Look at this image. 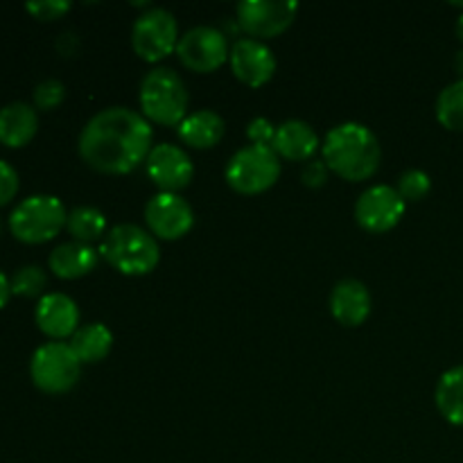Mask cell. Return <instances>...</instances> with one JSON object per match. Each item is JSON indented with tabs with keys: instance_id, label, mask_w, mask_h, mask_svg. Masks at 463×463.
<instances>
[{
	"instance_id": "6da1fadb",
	"label": "cell",
	"mask_w": 463,
	"mask_h": 463,
	"mask_svg": "<svg viewBox=\"0 0 463 463\" xmlns=\"http://www.w3.org/2000/svg\"><path fill=\"white\" fill-rule=\"evenodd\" d=\"M152 127L147 118L125 107L95 113L80 134V156L104 175H127L147 161L152 152Z\"/></svg>"
},
{
	"instance_id": "7a4b0ae2",
	"label": "cell",
	"mask_w": 463,
	"mask_h": 463,
	"mask_svg": "<svg viewBox=\"0 0 463 463\" xmlns=\"http://www.w3.org/2000/svg\"><path fill=\"white\" fill-rule=\"evenodd\" d=\"M383 149L378 136L362 122H342L324 140V163L346 181H366L378 172Z\"/></svg>"
},
{
	"instance_id": "3957f363",
	"label": "cell",
	"mask_w": 463,
	"mask_h": 463,
	"mask_svg": "<svg viewBox=\"0 0 463 463\" xmlns=\"http://www.w3.org/2000/svg\"><path fill=\"white\" fill-rule=\"evenodd\" d=\"M104 260L125 276H145L156 269L161 249L149 231L136 224L113 226L99 247Z\"/></svg>"
},
{
	"instance_id": "277c9868",
	"label": "cell",
	"mask_w": 463,
	"mask_h": 463,
	"mask_svg": "<svg viewBox=\"0 0 463 463\" xmlns=\"http://www.w3.org/2000/svg\"><path fill=\"white\" fill-rule=\"evenodd\" d=\"M188 89L179 72L167 66L152 68L140 81V107L147 120L175 127L188 116Z\"/></svg>"
},
{
	"instance_id": "5b68a950",
	"label": "cell",
	"mask_w": 463,
	"mask_h": 463,
	"mask_svg": "<svg viewBox=\"0 0 463 463\" xmlns=\"http://www.w3.org/2000/svg\"><path fill=\"white\" fill-rule=\"evenodd\" d=\"M66 222L68 213L61 199L52 194H32L12 211L9 231L21 242L41 244L59 235Z\"/></svg>"
},
{
	"instance_id": "8992f818",
	"label": "cell",
	"mask_w": 463,
	"mask_h": 463,
	"mask_svg": "<svg viewBox=\"0 0 463 463\" xmlns=\"http://www.w3.org/2000/svg\"><path fill=\"white\" fill-rule=\"evenodd\" d=\"M280 176V158L271 145H247L231 156L226 184L240 194H260Z\"/></svg>"
},
{
	"instance_id": "52a82bcc",
	"label": "cell",
	"mask_w": 463,
	"mask_h": 463,
	"mask_svg": "<svg viewBox=\"0 0 463 463\" xmlns=\"http://www.w3.org/2000/svg\"><path fill=\"white\" fill-rule=\"evenodd\" d=\"M32 383L43 393H66L81 375V362L72 353L71 344L50 342L36 348L30 362Z\"/></svg>"
},
{
	"instance_id": "ba28073f",
	"label": "cell",
	"mask_w": 463,
	"mask_h": 463,
	"mask_svg": "<svg viewBox=\"0 0 463 463\" xmlns=\"http://www.w3.org/2000/svg\"><path fill=\"white\" fill-rule=\"evenodd\" d=\"M131 45L136 54L149 63H156L167 54L176 52V45H179L176 18L163 7L147 9L136 18L134 30H131Z\"/></svg>"
},
{
	"instance_id": "9c48e42d",
	"label": "cell",
	"mask_w": 463,
	"mask_h": 463,
	"mask_svg": "<svg viewBox=\"0 0 463 463\" xmlns=\"http://www.w3.org/2000/svg\"><path fill=\"white\" fill-rule=\"evenodd\" d=\"M298 14L294 0H242L235 7L240 30L251 39H274L283 34Z\"/></svg>"
},
{
	"instance_id": "30bf717a",
	"label": "cell",
	"mask_w": 463,
	"mask_h": 463,
	"mask_svg": "<svg viewBox=\"0 0 463 463\" xmlns=\"http://www.w3.org/2000/svg\"><path fill=\"white\" fill-rule=\"evenodd\" d=\"M181 63L194 72H211L229 61V41L224 32L211 25H197L185 32L176 45Z\"/></svg>"
},
{
	"instance_id": "8fae6325",
	"label": "cell",
	"mask_w": 463,
	"mask_h": 463,
	"mask_svg": "<svg viewBox=\"0 0 463 463\" xmlns=\"http://www.w3.org/2000/svg\"><path fill=\"white\" fill-rule=\"evenodd\" d=\"M405 199L392 185H371L355 203V220L369 233H387L405 215Z\"/></svg>"
},
{
	"instance_id": "7c38bea8",
	"label": "cell",
	"mask_w": 463,
	"mask_h": 463,
	"mask_svg": "<svg viewBox=\"0 0 463 463\" xmlns=\"http://www.w3.org/2000/svg\"><path fill=\"white\" fill-rule=\"evenodd\" d=\"M145 222L154 238L179 240L193 229L194 211L179 193H158L145 206Z\"/></svg>"
},
{
	"instance_id": "4fadbf2b",
	"label": "cell",
	"mask_w": 463,
	"mask_h": 463,
	"mask_svg": "<svg viewBox=\"0 0 463 463\" xmlns=\"http://www.w3.org/2000/svg\"><path fill=\"white\" fill-rule=\"evenodd\" d=\"M147 175L161 193H179L193 181L194 167L179 145H154L147 156Z\"/></svg>"
},
{
	"instance_id": "5bb4252c",
	"label": "cell",
	"mask_w": 463,
	"mask_h": 463,
	"mask_svg": "<svg viewBox=\"0 0 463 463\" xmlns=\"http://www.w3.org/2000/svg\"><path fill=\"white\" fill-rule=\"evenodd\" d=\"M229 63L233 75L251 89L267 84L276 72L274 52L269 50V45L258 39L235 41L229 54Z\"/></svg>"
},
{
	"instance_id": "9a60e30c",
	"label": "cell",
	"mask_w": 463,
	"mask_h": 463,
	"mask_svg": "<svg viewBox=\"0 0 463 463\" xmlns=\"http://www.w3.org/2000/svg\"><path fill=\"white\" fill-rule=\"evenodd\" d=\"M371 292L362 280L344 279L339 280L330 294V312L342 326L355 328L362 326L371 315Z\"/></svg>"
},
{
	"instance_id": "2e32d148",
	"label": "cell",
	"mask_w": 463,
	"mask_h": 463,
	"mask_svg": "<svg viewBox=\"0 0 463 463\" xmlns=\"http://www.w3.org/2000/svg\"><path fill=\"white\" fill-rule=\"evenodd\" d=\"M36 326L41 328V333L57 339V342L63 337H71V335L77 333V326H80L77 303L66 294H45V297H41L39 306H36Z\"/></svg>"
},
{
	"instance_id": "e0dca14e",
	"label": "cell",
	"mask_w": 463,
	"mask_h": 463,
	"mask_svg": "<svg viewBox=\"0 0 463 463\" xmlns=\"http://www.w3.org/2000/svg\"><path fill=\"white\" fill-rule=\"evenodd\" d=\"M271 149L288 161H306V158L315 156V152L319 149V136L307 122L285 120L283 125L276 127Z\"/></svg>"
},
{
	"instance_id": "ac0fdd59",
	"label": "cell",
	"mask_w": 463,
	"mask_h": 463,
	"mask_svg": "<svg viewBox=\"0 0 463 463\" xmlns=\"http://www.w3.org/2000/svg\"><path fill=\"white\" fill-rule=\"evenodd\" d=\"M98 256L90 244L84 242H66L59 244L52 253H50V269H52L54 276L63 280H75L81 279V276L90 274L98 265Z\"/></svg>"
},
{
	"instance_id": "d6986e66",
	"label": "cell",
	"mask_w": 463,
	"mask_h": 463,
	"mask_svg": "<svg viewBox=\"0 0 463 463\" xmlns=\"http://www.w3.org/2000/svg\"><path fill=\"white\" fill-rule=\"evenodd\" d=\"M39 127V116L25 102H12L0 109V143L7 147H23L30 143Z\"/></svg>"
},
{
	"instance_id": "ffe728a7",
	"label": "cell",
	"mask_w": 463,
	"mask_h": 463,
	"mask_svg": "<svg viewBox=\"0 0 463 463\" xmlns=\"http://www.w3.org/2000/svg\"><path fill=\"white\" fill-rule=\"evenodd\" d=\"M224 129L226 125L220 113L202 109V111H194L184 118V122L179 125V138L194 149H208L220 143Z\"/></svg>"
},
{
	"instance_id": "44dd1931",
	"label": "cell",
	"mask_w": 463,
	"mask_h": 463,
	"mask_svg": "<svg viewBox=\"0 0 463 463\" xmlns=\"http://www.w3.org/2000/svg\"><path fill=\"white\" fill-rule=\"evenodd\" d=\"M113 335L104 324H86L77 328L72 335L71 348L81 364H95L102 362L111 353Z\"/></svg>"
},
{
	"instance_id": "7402d4cb",
	"label": "cell",
	"mask_w": 463,
	"mask_h": 463,
	"mask_svg": "<svg viewBox=\"0 0 463 463\" xmlns=\"http://www.w3.org/2000/svg\"><path fill=\"white\" fill-rule=\"evenodd\" d=\"M434 398L443 419L463 428V366H455L441 375Z\"/></svg>"
},
{
	"instance_id": "603a6c76",
	"label": "cell",
	"mask_w": 463,
	"mask_h": 463,
	"mask_svg": "<svg viewBox=\"0 0 463 463\" xmlns=\"http://www.w3.org/2000/svg\"><path fill=\"white\" fill-rule=\"evenodd\" d=\"M66 229L75 238V242L89 244L102 238L107 231V217L95 206H77L68 213Z\"/></svg>"
},
{
	"instance_id": "cb8c5ba5",
	"label": "cell",
	"mask_w": 463,
	"mask_h": 463,
	"mask_svg": "<svg viewBox=\"0 0 463 463\" xmlns=\"http://www.w3.org/2000/svg\"><path fill=\"white\" fill-rule=\"evenodd\" d=\"M437 118L448 129L463 131V80L452 81L439 93Z\"/></svg>"
},
{
	"instance_id": "d4e9b609",
	"label": "cell",
	"mask_w": 463,
	"mask_h": 463,
	"mask_svg": "<svg viewBox=\"0 0 463 463\" xmlns=\"http://www.w3.org/2000/svg\"><path fill=\"white\" fill-rule=\"evenodd\" d=\"M45 283H48V276H45L41 267H21L12 276V294H18V297H39L45 289Z\"/></svg>"
},
{
	"instance_id": "484cf974",
	"label": "cell",
	"mask_w": 463,
	"mask_h": 463,
	"mask_svg": "<svg viewBox=\"0 0 463 463\" xmlns=\"http://www.w3.org/2000/svg\"><path fill=\"white\" fill-rule=\"evenodd\" d=\"M430 188H432V181H430L428 172L416 170V167L405 170L398 179V193L405 202H420L430 193Z\"/></svg>"
},
{
	"instance_id": "4316f807",
	"label": "cell",
	"mask_w": 463,
	"mask_h": 463,
	"mask_svg": "<svg viewBox=\"0 0 463 463\" xmlns=\"http://www.w3.org/2000/svg\"><path fill=\"white\" fill-rule=\"evenodd\" d=\"M66 98V86L59 80H43L34 89V104L41 111H52Z\"/></svg>"
},
{
	"instance_id": "83f0119b",
	"label": "cell",
	"mask_w": 463,
	"mask_h": 463,
	"mask_svg": "<svg viewBox=\"0 0 463 463\" xmlns=\"http://www.w3.org/2000/svg\"><path fill=\"white\" fill-rule=\"evenodd\" d=\"M71 7L72 5L68 0H36V3L25 5L27 12L39 18V21H57Z\"/></svg>"
},
{
	"instance_id": "f1b7e54d",
	"label": "cell",
	"mask_w": 463,
	"mask_h": 463,
	"mask_svg": "<svg viewBox=\"0 0 463 463\" xmlns=\"http://www.w3.org/2000/svg\"><path fill=\"white\" fill-rule=\"evenodd\" d=\"M18 193V175L7 161L0 158V206L12 202Z\"/></svg>"
},
{
	"instance_id": "f546056e",
	"label": "cell",
	"mask_w": 463,
	"mask_h": 463,
	"mask_svg": "<svg viewBox=\"0 0 463 463\" xmlns=\"http://www.w3.org/2000/svg\"><path fill=\"white\" fill-rule=\"evenodd\" d=\"M247 136L253 145H271L276 136V127L267 118H253L247 125Z\"/></svg>"
},
{
	"instance_id": "4dcf8cb0",
	"label": "cell",
	"mask_w": 463,
	"mask_h": 463,
	"mask_svg": "<svg viewBox=\"0 0 463 463\" xmlns=\"http://www.w3.org/2000/svg\"><path fill=\"white\" fill-rule=\"evenodd\" d=\"M303 184L310 185V188H321L328 181V165L324 161H310L301 172Z\"/></svg>"
},
{
	"instance_id": "1f68e13d",
	"label": "cell",
	"mask_w": 463,
	"mask_h": 463,
	"mask_svg": "<svg viewBox=\"0 0 463 463\" xmlns=\"http://www.w3.org/2000/svg\"><path fill=\"white\" fill-rule=\"evenodd\" d=\"M57 48L63 57H72L77 52V48H80V41H77V36L72 32H63L57 41Z\"/></svg>"
},
{
	"instance_id": "d6a6232c",
	"label": "cell",
	"mask_w": 463,
	"mask_h": 463,
	"mask_svg": "<svg viewBox=\"0 0 463 463\" xmlns=\"http://www.w3.org/2000/svg\"><path fill=\"white\" fill-rule=\"evenodd\" d=\"M9 297H12V280L0 271V310H3L5 303L9 301Z\"/></svg>"
},
{
	"instance_id": "836d02e7",
	"label": "cell",
	"mask_w": 463,
	"mask_h": 463,
	"mask_svg": "<svg viewBox=\"0 0 463 463\" xmlns=\"http://www.w3.org/2000/svg\"><path fill=\"white\" fill-rule=\"evenodd\" d=\"M455 71L457 75H459V80H463V50H459L455 57Z\"/></svg>"
},
{
	"instance_id": "e575fe53",
	"label": "cell",
	"mask_w": 463,
	"mask_h": 463,
	"mask_svg": "<svg viewBox=\"0 0 463 463\" xmlns=\"http://www.w3.org/2000/svg\"><path fill=\"white\" fill-rule=\"evenodd\" d=\"M457 34H459V39L463 41V14L459 16V21H457Z\"/></svg>"
}]
</instances>
